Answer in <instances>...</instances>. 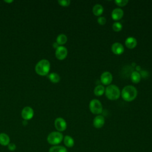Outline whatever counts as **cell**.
Masks as SVG:
<instances>
[{
	"mask_svg": "<svg viewBox=\"0 0 152 152\" xmlns=\"http://www.w3.org/2000/svg\"><path fill=\"white\" fill-rule=\"evenodd\" d=\"M137 88L132 86H126L124 87L121 92L122 99L126 102L133 101L137 96Z\"/></svg>",
	"mask_w": 152,
	"mask_h": 152,
	"instance_id": "cell-1",
	"label": "cell"
},
{
	"mask_svg": "<svg viewBox=\"0 0 152 152\" xmlns=\"http://www.w3.org/2000/svg\"><path fill=\"white\" fill-rule=\"evenodd\" d=\"M50 64L48 60L42 59L39 61L35 66L36 72L41 76L48 75L50 71Z\"/></svg>",
	"mask_w": 152,
	"mask_h": 152,
	"instance_id": "cell-2",
	"label": "cell"
},
{
	"mask_svg": "<svg viewBox=\"0 0 152 152\" xmlns=\"http://www.w3.org/2000/svg\"><path fill=\"white\" fill-rule=\"evenodd\" d=\"M105 95L110 100H115L119 98L121 91L118 86L114 84H110L105 88Z\"/></svg>",
	"mask_w": 152,
	"mask_h": 152,
	"instance_id": "cell-3",
	"label": "cell"
},
{
	"mask_svg": "<svg viewBox=\"0 0 152 152\" xmlns=\"http://www.w3.org/2000/svg\"><path fill=\"white\" fill-rule=\"evenodd\" d=\"M64 139L63 134L58 131L50 132L47 137V141L49 144L53 145H57L60 144Z\"/></svg>",
	"mask_w": 152,
	"mask_h": 152,
	"instance_id": "cell-4",
	"label": "cell"
},
{
	"mask_svg": "<svg viewBox=\"0 0 152 152\" xmlns=\"http://www.w3.org/2000/svg\"><path fill=\"white\" fill-rule=\"evenodd\" d=\"M89 108L91 112L94 115L100 114L103 110V106L101 102L97 99H93L89 103Z\"/></svg>",
	"mask_w": 152,
	"mask_h": 152,
	"instance_id": "cell-5",
	"label": "cell"
},
{
	"mask_svg": "<svg viewBox=\"0 0 152 152\" xmlns=\"http://www.w3.org/2000/svg\"><path fill=\"white\" fill-rule=\"evenodd\" d=\"M54 125L56 129L58 132L64 131L67 127V124L65 120L62 118H57L54 122Z\"/></svg>",
	"mask_w": 152,
	"mask_h": 152,
	"instance_id": "cell-6",
	"label": "cell"
},
{
	"mask_svg": "<svg viewBox=\"0 0 152 152\" xmlns=\"http://www.w3.org/2000/svg\"><path fill=\"white\" fill-rule=\"evenodd\" d=\"M68 55L67 49L63 46H59L56 49L55 56L59 60H63L66 58Z\"/></svg>",
	"mask_w": 152,
	"mask_h": 152,
	"instance_id": "cell-7",
	"label": "cell"
},
{
	"mask_svg": "<svg viewBox=\"0 0 152 152\" xmlns=\"http://www.w3.org/2000/svg\"><path fill=\"white\" fill-rule=\"evenodd\" d=\"M34 116L33 109L29 106L24 107L21 111V116L25 121L31 119Z\"/></svg>",
	"mask_w": 152,
	"mask_h": 152,
	"instance_id": "cell-8",
	"label": "cell"
},
{
	"mask_svg": "<svg viewBox=\"0 0 152 152\" xmlns=\"http://www.w3.org/2000/svg\"><path fill=\"white\" fill-rule=\"evenodd\" d=\"M113 80L112 74L109 71H105L101 74L100 81L104 85H110Z\"/></svg>",
	"mask_w": 152,
	"mask_h": 152,
	"instance_id": "cell-9",
	"label": "cell"
},
{
	"mask_svg": "<svg viewBox=\"0 0 152 152\" xmlns=\"http://www.w3.org/2000/svg\"><path fill=\"white\" fill-rule=\"evenodd\" d=\"M111 49L112 52L117 55H121L124 52V48L123 45L119 42L114 43L111 47Z\"/></svg>",
	"mask_w": 152,
	"mask_h": 152,
	"instance_id": "cell-10",
	"label": "cell"
},
{
	"mask_svg": "<svg viewBox=\"0 0 152 152\" xmlns=\"http://www.w3.org/2000/svg\"><path fill=\"white\" fill-rule=\"evenodd\" d=\"M105 122V119L103 116L99 115H97L93 119V124L96 128H101L103 126Z\"/></svg>",
	"mask_w": 152,
	"mask_h": 152,
	"instance_id": "cell-11",
	"label": "cell"
},
{
	"mask_svg": "<svg viewBox=\"0 0 152 152\" xmlns=\"http://www.w3.org/2000/svg\"><path fill=\"white\" fill-rule=\"evenodd\" d=\"M111 16H112V18L114 20H115V21L119 20L124 16V11L122 9H121L119 8H115L112 12Z\"/></svg>",
	"mask_w": 152,
	"mask_h": 152,
	"instance_id": "cell-12",
	"label": "cell"
},
{
	"mask_svg": "<svg viewBox=\"0 0 152 152\" xmlns=\"http://www.w3.org/2000/svg\"><path fill=\"white\" fill-rule=\"evenodd\" d=\"M125 44L128 49H134L137 45V41L135 37L130 36L126 38L125 41Z\"/></svg>",
	"mask_w": 152,
	"mask_h": 152,
	"instance_id": "cell-13",
	"label": "cell"
},
{
	"mask_svg": "<svg viewBox=\"0 0 152 152\" xmlns=\"http://www.w3.org/2000/svg\"><path fill=\"white\" fill-rule=\"evenodd\" d=\"M10 143V138L5 133L0 134V144L2 146H7Z\"/></svg>",
	"mask_w": 152,
	"mask_h": 152,
	"instance_id": "cell-14",
	"label": "cell"
},
{
	"mask_svg": "<svg viewBox=\"0 0 152 152\" xmlns=\"http://www.w3.org/2000/svg\"><path fill=\"white\" fill-rule=\"evenodd\" d=\"M103 11H104V9H103V6L99 4H97L94 5V7H93V10H92L93 13L96 16L101 15L102 14V13L103 12Z\"/></svg>",
	"mask_w": 152,
	"mask_h": 152,
	"instance_id": "cell-15",
	"label": "cell"
},
{
	"mask_svg": "<svg viewBox=\"0 0 152 152\" xmlns=\"http://www.w3.org/2000/svg\"><path fill=\"white\" fill-rule=\"evenodd\" d=\"M65 145L67 147L71 148L74 145V140L73 138L69 135H65L63 139Z\"/></svg>",
	"mask_w": 152,
	"mask_h": 152,
	"instance_id": "cell-16",
	"label": "cell"
},
{
	"mask_svg": "<svg viewBox=\"0 0 152 152\" xmlns=\"http://www.w3.org/2000/svg\"><path fill=\"white\" fill-rule=\"evenodd\" d=\"M49 152H68V150L62 145H53L49 148Z\"/></svg>",
	"mask_w": 152,
	"mask_h": 152,
	"instance_id": "cell-17",
	"label": "cell"
},
{
	"mask_svg": "<svg viewBox=\"0 0 152 152\" xmlns=\"http://www.w3.org/2000/svg\"><path fill=\"white\" fill-rule=\"evenodd\" d=\"M141 74L137 71H133L132 73H131V81L132 83H138L140 80H141Z\"/></svg>",
	"mask_w": 152,
	"mask_h": 152,
	"instance_id": "cell-18",
	"label": "cell"
},
{
	"mask_svg": "<svg viewBox=\"0 0 152 152\" xmlns=\"http://www.w3.org/2000/svg\"><path fill=\"white\" fill-rule=\"evenodd\" d=\"M105 91V88L102 85L97 86L94 89V93L97 96H101Z\"/></svg>",
	"mask_w": 152,
	"mask_h": 152,
	"instance_id": "cell-19",
	"label": "cell"
},
{
	"mask_svg": "<svg viewBox=\"0 0 152 152\" xmlns=\"http://www.w3.org/2000/svg\"><path fill=\"white\" fill-rule=\"evenodd\" d=\"M67 42V37L64 34H61L56 37V43L59 46H62Z\"/></svg>",
	"mask_w": 152,
	"mask_h": 152,
	"instance_id": "cell-20",
	"label": "cell"
},
{
	"mask_svg": "<svg viewBox=\"0 0 152 152\" xmlns=\"http://www.w3.org/2000/svg\"><path fill=\"white\" fill-rule=\"evenodd\" d=\"M48 78L49 80L53 83H57L60 81V76L59 74L55 72H52L50 73L48 75Z\"/></svg>",
	"mask_w": 152,
	"mask_h": 152,
	"instance_id": "cell-21",
	"label": "cell"
},
{
	"mask_svg": "<svg viewBox=\"0 0 152 152\" xmlns=\"http://www.w3.org/2000/svg\"><path fill=\"white\" fill-rule=\"evenodd\" d=\"M112 28L113 30L116 31V32H118L122 30V25L121 23L119 22H115L113 25H112Z\"/></svg>",
	"mask_w": 152,
	"mask_h": 152,
	"instance_id": "cell-22",
	"label": "cell"
},
{
	"mask_svg": "<svg viewBox=\"0 0 152 152\" xmlns=\"http://www.w3.org/2000/svg\"><path fill=\"white\" fill-rule=\"evenodd\" d=\"M115 3L119 7H124L127 5L128 3V0H116L115 1Z\"/></svg>",
	"mask_w": 152,
	"mask_h": 152,
	"instance_id": "cell-23",
	"label": "cell"
},
{
	"mask_svg": "<svg viewBox=\"0 0 152 152\" xmlns=\"http://www.w3.org/2000/svg\"><path fill=\"white\" fill-rule=\"evenodd\" d=\"M58 4L62 7H68L70 5L71 1L69 0H59L58 1Z\"/></svg>",
	"mask_w": 152,
	"mask_h": 152,
	"instance_id": "cell-24",
	"label": "cell"
},
{
	"mask_svg": "<svg viewBox=\"0 0 152 152\" xmlns=\"http://www.w3.org/2000/svg\"><path fill=\"white\" fill-rule=\"evenodd\" d=\"M97 22L100 25H104L106 23V19L104 17H99L97 18Z\"/></svg>",
	"mask_w": 152,
	"mask_h": 152,
	"instance_id": "cell-25",
	"label": "cell"
},
{
	"mask_svg": "<svg viewBox=\"0 0 152 152\" xmlns=\"http://www.w3.org/2000/svg\"><path fill=\"white\" fill-rule=\"evenodd\" d=\"M8 148L10 151H15V149H16V145L14 144V143H10L8 145Z\"/></svg>",
	"mask_w": 152,
	"mask_h": 152,
	"instance_id": "cell-26",
	"label": "cell"
},
{
	"mask_svg": "<svg viewBox=\"0 0 152 152\" xmlns=\"http://www.w3.org/2000/svg\"><path fill=\"white\" fill-rule=\"evenodd\" d=\"M53 46L54 48L56 49L57 48H58V47L59 46V45L56 42H55V43H53Z\"/></svg>",
	"mask_w": 152,
	"mask_h": 152,
	"instance_id": "cell-27",
	"label": "cell"
},
{
	"mask_svg": "<svg viewBox=\"0 0 152 152\" xmlns=\"http://www.w3.org/2000/svg\"><path fill=\"white\" fill-rule=\"evenodd\" d=\"M5 2H7V3H11L13 2V1L12 0H10V1H4Z\"/></svg>",
	"mask_w": 152,
	"mask_h": 152,
	"instance_id": "cell-28",
	"label": "cell"
}]
</instances>
